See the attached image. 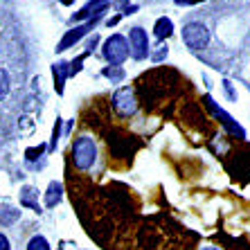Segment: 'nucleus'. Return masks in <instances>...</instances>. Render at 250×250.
I'll use <instances>...</instances> for the list:
<instances>
[{
  "instance_id": "nucleus-4",
  "label": "nucleus",
  "mask_w": 250,
  "mask_h": 250,
  "mask_svg": "<svg viewBox=\"0 0 250 250\" xmlns=\"http://www.w3.org/2000/svg\"><path fill=\"white\" fill-rule=\"evenodd\" d=\"M113 108L122 117L133 115L138 111V99H135L133 90L131 88H120L115 95H113Z\"/></svg>"
},
{
  "instance_id": "nucleus-1",
  "label": "nucleus",
  "mask_w": 250,
  "mask_h": 250,
  "mask_svg": "<svg viewBox=\"0 0 250 250\" xmlns=\"http://www.w3.org/2000/svg\"><path fill=\"white\" fill-rule=\"evenodd\" d=\"M97 158V146H95L93 138L88 135H82L72 145V160H75V167L77 169H90Z\"/></svg>"
},
{
  "instance_id": "nucleus-7",
  "label": "nucleus",
  "mask_w": 250,
  "mask_h": 250,
  "mask_svg": "<svg viewBox=\"0 0 250 250\" xmlns=\"http://www.w3.org/2000/svg\"><path fill=\"white\" fill-rule=\"evenodd\" d=\"M106 7H108V2L106 0H90L88 5H83L79 12L75 14V18L72 21H83V18H93V14L95 16H99V14L104 12Z\"/></svg>"
},
{
  "instance_id": "nucleus-19",
  "label": "nucleus",
  "mask_w": 250,
  "mask_h": 250,
  "mask_svg": "<svg viewBox=\"0 0 250 250\" xmlns=\"http://www.w3.org/2000/svg\"><path fill=\"white\" fill-rule=\"evenodd\" d=\"M75 0H61V5H72Z\"/></svg>"
},
{
  "instance_id": "nucleus-20",
  "label": "nucleus",
  "mask_w": 250,
  "mask_h": 250,
  "mask_svg": "<svg viewBox=\"0 0 250 250\" xmlns=\"http://www.w3.org/2000/svg\"><path fill=\"white\" fill-rule=\"evenodd\" d=\"M203 250H219V248H214V246H208V248H203Z\"/></svg>"
},
{
  "instance_id": "nucleus-5",
  "label": "nucleus",
  "mask_w": 250,
  "mask_h": 250,
  "mask_svg": "<svg viewBox=\"0 0 250 250\" xmlns=\"http://www.w3.org/2000/svg\"><path fill=\"white\" fill-rule=\"evenodd\" d=\"M128 52L133 59H145L149 54V36L142 27H133L128 32Z\"/></svg>"
},
{
  "instance_id": "nucleus-10",
  "label": "nucleus",
  "mask_w": 250,
  "mask_h": 250,
  "mask_svg": "<svg viewBox=\"0 0 250 250\" xmlns=\"http://www.w3.org/2000/svg\"><path fill=\"white\" fill-rule=\"evenodd\" d=\"M171 32H174L171 21H169V18H158V23H156V36L158 39H160V41H163V39H169Z\"/></svg>"
},
{
  "instance_id": "nucleus-16",
  "label": "nucleus",
  "mask_w": 250,
  "mask_h": 250,
  "mask_svg": "<svg viewBox=\"0 0 250 250\" xmlns=\"http://www.w3.org/2000/svg\"><path fill=\"white\" fill-rule=\"evenodd\" d=\"M0 250H12V246H9V239H7L2 232H0Z\"/></svg>"
},
{
  "instance_id": "nucleus-15",
  "label": "nucleus",
  "mask_w": 250,
  "mask_h": 250,
  "mask_svg": "<svg viewBox=\"0 0 250 250\" xmlns=\"http://www.w3.org/2000/svg\"><path fill=\"white\" fill-rule=\"evenodd\" d=\"M104 77L113 79V82H120V79L124 77V70H122V68H117V65H111V68H106V70H104Z\"/></svg>"
},
{
  "instance_id": "nucleus-18",
  "label": "nucleus",
  "mask_w": 250,
  "mask_h": 250,
  "mask_svg": "<svg viewBox=\"0 0 250 250\" xmlns=\"http://www.w3.org/2000/svg\"><path fill=\"white\" fill-rule=\"evenodd\" d=\"M196 2H203V0H176V5H196Z\"/></svg>"
},
{
  "instance_id": "nucleus-3",
  "label": "nucleus",
  "mask_w": 250,
  "mask_h": 250,
  "mask_svg": "<svg viewBox=\"0 0 250 250\" xmlns=\"http://www.w3.org/2000/svg\"><path fill=\"white\" fill-rule=\"evenodd\" d=\"M183 41H185L187 47H192V50H203L209 41V32L201 23H189L183 29Z\"/></svg>"
},
{
  "instance_id": "nucleus-8",
  "label": "nucleus",
  "mask_w": 250,
  "mask_h": 250,
  "mask_svg": "<svg viewBox=\"0 0 250 250\" xmlns=\"http://www.w3.org/2000/svg\"><path fill=\"white\" fill-rule=\"evenodd\" d=\"M21 219V209L12 208V205H0V223L2 226H14Z\"/></svg>"
},
{
  "instance_id": "nucleus-2",
  "label": "nucleus",
  "mask_w": 250,
  "mask_h": 250,
  "mask_svg": "<svg viewBox=\"0 0 250 250\" xmlns=\"http://www.w3.org/2000/svg\"><path fill=\"white\" fill-rule=\"evenodd\" d=\"M104 57L111 65H120L128 57V43L122 34H113L104 43Z\"/></svg>"
},
{
  "instance_id": "nucleus-14",
  "label": "nucleus",
  "mask_w": 250,
  "mask_h": 250,
  "mask_svg": "<svg viewBox=\"0 0 250 250\" xmlns=\"http://www.w3.org/2000/svg\"><path fill=\"white\" fill-rule=\"evenodd\" d=\"M9 86H12V83H9V75L0 68V102L9 95Z\"/></svg>"
},
{
  "instance_id": "nucleus-11",
  "label": "nucleus",
  "mask_w": 250,
  "mask_h": 250,
  "mask_svg": "<svg viewBox=\"0 0 250 250\" xmlns=\"http://www.w3.org/2000/svg\"><path fill=\"white\" fill-rule=\"evenodd\" d=\"M36 194H39L36 189H32V187H25V189H23V196H21V205H25V208H32L34 212H41L39 203L34 201Z\"/></svg>"
},
{
  "instance_id": "nucleus-17",
  "label": "nucleus",
  "mask_w": 250,
  "mask_h": 250,
  "mask_svg": "<svg viewBox=\"0 0 250 250\" xmlns=\"http://www.w3.org/2000/svg\"><path fill=\"white\" fill-rule=\"evenodd\" d=\"M41 151H43V146H39V149H29V151H27V158H29V160H34L36 153H41Z\"/></svg>"
},
{
  "instance_id": "nucleus-12",
  "label": "nucleus",
  "mask_w": 250,
  "mask_h": 250,
  "mask_svg": "<svg viewBox=\"0 0 250 250\" xmlns=\"http://www.w3.org/2000/svg\"><path fill=\"white\" fill-rule=\"evenodd\" d=\"M59 201H61V185H59V183H52V185H50V189H47L45 205H47V208H54Z\"/></svg>"
},
{
  "instance_id": "nucleus-13",
  "label": "nucleus",
  "mask_w": 250,
  "mask_h": 250,
  "mask_svg": "<svg viewBox=\"0 0 250 250\" xmlns=\"http://www.w3.org/2000/svg\"><path fill=\"white\" fill-rule=\"evenodd\" d=\"M27 250H50V244H47V239H45V237H41V234H36V237L29 239Z\"/></svg>"
},
{
  "instance_id": "nucleus-6",
  "label": "nucleus",
  "mask_w": 250,
  "mask_h": 250,
  "mask_svg": "<svg viewBox=\"0 0 250 250\" xmlns=\"http://www.w3.org/2000/svg\"><path fill=\"white\" fill-rule=\"evenodd\" d=\"M99 16H102V14H99ZM99 16H93V18H90V21H88V23H86V25H82V27H75V29H72V32H68V34H65V36H63V41L59 43V47H57V52H63V50H68V47H70V45H72V43H77V41H79V39H82V36H83V34H86L88 29L93 27V25H95V21H97V18H99Z\"/></svg>"
},
{
  "instance_id": "nucleus-9",
  "label": "nucleus",
  "mask_w": 250,
  "mask_h": 250,
  "mask_svg": "<svg viewBox=\"0 0 250 250\" xmlns=\"http://www.w3.org/2000/svg\"><path fill=\"white\" fill-rule=\"evenodd\" d=\"M54 86H57V93H63V82H65V77L70 75V68H68V63H57L54 65Z\"/></svg>"
}]
</instances>
